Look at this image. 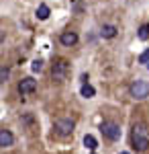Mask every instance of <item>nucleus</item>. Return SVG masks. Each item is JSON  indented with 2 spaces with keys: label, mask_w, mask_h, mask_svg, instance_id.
I'll use <instances>...</instances> for the list:
<instances>
[{
  "label": "nucleus",
  "mask_w": 149,
  "mask_h": 154,
  "mask_svg": "<svg viewBox=\"0 0 149 154\" xmlns=\"http://www.w3.org/2000/svg\"><path fill=\"white\" fill-rule=\"evenodd\" d=\"M137 39H141V41H147L149 39V25H141V27H139Z\"/></svg>",
  "instance_id": "obj_13"
},
{
  "label": "nucleus",
  "mask_w": 149,
  "mask_h": 154,
  "mask_svg": "<svg viewBox=\"0 0 149 154\" xmlns=\"http://www.w3.org/2000/svg\"><path fill=\"white\" fill-rule=\"evenodd\" d=\"M35 88H37V80H33V78H23L19 82V93L21 95H29V93H33Z\"/></svg>",
  "instance_id": "obj_6"
},
{
  "label": "nucleus",
  "mask_w": 149,
  "mask_h": 154,
  "mask_svg": "<svg viewBox=\"0 0 149 154\" xmlns=\"http://www.w3.org/2000/svg\"><path fill=\"white\" fill-rule=\"evenodd\" d=\"M68 62L66 60H57L55 64H53V70H51V76H53V80H63L66 76H68Z\"/></svg>",
  "instance_id": "obj_5"
},
{
  "label": "nucleus",
  "mask_w": 149,
  "mask_h": 154,
  "mask_svg": "<svg viewBox=\"0 0 149 154\" xmlns=\"http://www.w3.org/2000/svg\"><path fill=\"white\" fill-rule=\"evenodd\" d=\"M131 142L137 152H145L149 148V130L143 123H135L131 130Z\"/></svg>",
  "instance_id": "obj_1"
},
{
  "label": "nucleus",
  "mask_w": 149,
  "mask_h": 154,
  "mask_svg": "<svg viewBox=\"0 0 149 154\" xmlns=\"http://www.w3.org/2000/svg\"><path fill=\"white\" fill-rule=\"evenodd\" d=\"M129 95L133 99H147L149 97V82L145 80H135L129 86Z\"/></svg>",
  "instance_id": "obj_2"
},
{
  "label": "nucleus",
  "mask_w": 149,
  "mask_h": 154,
  "mask_svg": "<svg viewBox=\"0 0 149 154\" xmlns=\"http://www.w3.org/2000/svg\"><path fill=\"white\" fill-rule=\"evenodd\" d=\"M139 64H143L145 68H149V49H145V51L139 56Z\"/></svg>",
  "instance_id": "obj_14"
},
{
  "label": "nucleus",
  "mask_w": 149,
  "mask_h": 154,
  "mask_svg": "<svg viewBox=\"0 0 149 154\" xmlns=\"http://www.w3.org/2000/svg\"><path fill=\"white\" fill-rule=\"evenodd\" d=\"M100 131H102L104 138L110 140V142H116L121 138V128L116 123H112V121H104L102 125H100Z\"/></svg>",
  "instance_id": "obj_3"
},
{
  "label": "nucleus",
  "mask_w": 149,
  "mask_h": 154,
  "mask_svg": "<svg viewBox=\"0 0 149 154\" xmlns=\"http://www.w3.org/2000/svg\"><path fill=\"white\" fill-rule=\"evenodd\" d=\"M100 35L104 39H112V37H116V27L115 25H104L102 29H100Z\"/></svg>",
  "instance_id": "obj_9"
},
{
  "label": "nucleus",
  "mask_w": 149,
  "mask_h": 154,
  "mask_svg": "<svg viewBox=\"0 0 149 154\" xmlns=\"http://www.w3.org/2000/svg\"><path fill=\"white\" fill-rule=\"evenodd\" d=\"M121 154H129V152H121Z\"/></svg>",
  "instance_id": "obj_17"
},
{
  "label": "nucleus",
  "mask_w": 149,
  "mask_h": 154,
  "mask_svg": "<svg viewBox=\"0 0 149 154\" xmlns=\"http://www.w3.org/2000/svg\"><path fill=\"white\" fill-rule=\"evenodd\" d=\"M80 95L84 97V99H92V97L96 95V91H94V86H90L88 82H84L82 88H80Z\"/></svg>",
  "instance_id": "obj_10"
},
{
  "label": "nucleus",
  "mask_w": 149,
  "mask_h": 154,
  "mask_svg": "<svg viewBox=\"0 0 149 154\" xmlns=\"http://www.w3.org/2000/svg\"><path fill=\"white\" fill-rule=\"evenodd\" d=\"M8 74H10V72H8V68H6V66H2V70H0V78H2V82H6Z\"/></svg>",
  "instance_id": "obj_16"
},
{
  "label": "nucleus",
  "mask_w": 149,
  "mask_h": 154,
  "mask_svg": "<svg viewBox=\"0 0 149 154\" xmlns=\"http://www.w3.org/2000/svg\"><path fill=\"white\" fill-rule=\"evenodd\" d=\"M84 146H86L88 150H92V152H94V150L98 148V142H96V138H94V136L86 134V136H84Z\"/></svg>",
  "instance_id": "obj_12"
},
{
  "label": "nucleus",
  "mask_w": 149,
  "mask_h": 154,
  "mask_svg": "<svg viewBox=\"0 0 149 154\" xmlns=\"http://www.w3.org/2000/svg\"><path fill=\"white\" fill-rule=\"evenodd\" d=\"M12 142H14V136H12L8 130H0V146L2 148H8V146H12Z\"/></svg>",
  "instance_id": "obj_8"
},
{
  "label": "nucleus",
  "mask_w": 149,
  "mask_h": 154,
  "mask_svg": "<svg viewBox=\"0 0 149 154\" xmlns=\"http://www.w3.org/2000/svg\"><path fill=\"white\" fill-rule=\"evenodd\" d=\"M92 154H96V152H92Z\"/></svg>",
  "instance_id": "obj_18"
},
{
  "label": "nucleus",
  "mask_w": 149,
  "mask_h": 154,
  "mask_svg": "<svg viewBox=\"0 0 149 154\" xmlns=\"http://www.w3.org/2000/svg\"><path fill=\"white\" fill-rule=\"evenodd\" d=\"M35 17H37L39 21L49 19V6H47V4H39V8H37V12H35Z\"/></svg>",
  "instance_id": "obj_11"
},
{
  "label": "nucleus",
  "mask_w": 149,
  "mask_h": 154,
  "mask_svg": "<svg viewBox=\"0 0 149 154\" xmlns=\"http://www.w3.org/2000/svg\"><path fill=\"white\" fill-rule=\"evenodd\" d=\"M31 70L33 72H41L43 70V60H35L33 64H31Z\"/></svg>",
  "instance_id": "obj_15"
},
{
  "label": "nucleus",
  "mask_w": 149,
  "mask_h": 154,
  "mask_svg": "<svg viewBox=\"0 0 149 154\" xmlns=\"http://www.w3.org/2000/svg\"><path fill=\"white\" fill-rule=\"evenodd\" d=\"M59 41H61V45L72 48V45L78 43V33H76V31H63V33L59 35Z\"/></svg>",
  "instance_id": "obj_7"
},
{
  "label": "nucleus",
  "mask_w": 149,
  "mask_h": 154,
  "mask_svg": "<svg viewBox=\"0 0 149 154\" xmlns=\"http://www.w3.org/2000/svg\"><path fill=\"white\" fill-rule=\"evenodd\" d=\"M53 130H55V134H59V136H69V134L74 131V121H72V119H57V121L53 123Z\"/></svg>",
  "instance_id": "obj_4"
}]
</instances>
